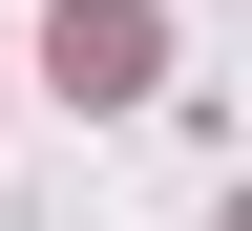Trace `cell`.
<instances>
[{
    "instance_id": "1",
    "label": "cell",
    "mask_w": 252,
    "mask_h": 231,
    "mask_svg": "<svg viewBox=\"0 0 252 231\" xmlns=\"http://www.w3.org/2000/svg\"><path fill=\"white\" fill-rule=\"evenodd\" d=\"M42 84L63 105H147V84H168V21H147V0H63L42 21Z\"/></svg>"
}]
</instances>
